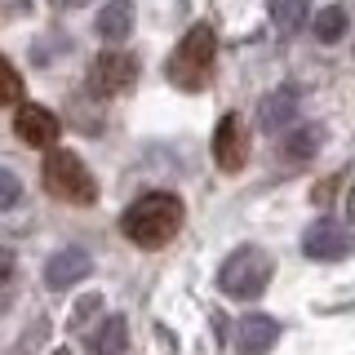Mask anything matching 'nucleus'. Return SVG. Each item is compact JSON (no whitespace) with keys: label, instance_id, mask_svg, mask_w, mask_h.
Here are the masks:
<instances>
[{"label":"nucleus","instance_id":"8","mask_svg":"<svg viewBox=\"0 0 355 355\" xmlns=\"http://www.w3.org/2000/svg\"><path fill=\"white\" fill-rule=\"evenodd\" d=\"M94 271V262H89V253L80 249V244H67V249H58L49 262H44V284L49 288H71V284H80L85 275Z\"/></svg>","mask_w":355,"mask_h":355},{"label":"nucleus","instance_id":"7","mask_svg":"<svg viewBox=\"0 0 355 355\" xmlns=\"http://www.w3.org/2000/svg\"><path fill=\"white\" fill-rule=\"evenodd\" d=\"M214 160L222 173H240L244 160H249V129H244V120L236 111H227L214 129Z\"/></svg>","mask_w":355,"mask_h":355},{"label":"nucleus","instance_id":"12","mask_svg":"<svg viewBox=\"0 0 355 355\" xmlns=\"http://www.w3.org/2000/svg\"><path fill=\"white\" fill-rule=\"evenodd\" d=\"M320 147H324V129L320 125H293V129H284L280 155L288 164H302V160H311V155H320Z\"/></svg>","mask_w":355,"mask_h":355},{"label":"nucleus","instance_id":"20","mask_svg":"<svg viewBox=\"0 0 355 355\" xmlns=\"http://www.w3.org/2000/svg\"><path fill=\"white\" fill-rule=\"evenodd\" d=\"M58 9H80V5H89V0H53Z\"/></svg>","mask_w":355,"mask_h":355},{"label":"nucleus","instance_id":"11","mask_svg":"<svg viewBox=\"0 0 355 355\" xmlns=\"http://www.w3.org/2000/svg\"><path fill=\"white\" fill-rule=\"evenodd\" d=\"M297 103H302V94H297V89H271V94L262 98V107H258V125H262L266 133L293 129Z\"/></svg>","mask_w":355,"mask_h":355},{"label":"nucleus","instance_id":"10","mask_svg":"<svg viewBox=\"0 0 355 355\" xmlns=\"http://www.w3.org/2000/svg\"><path fill=\"white\" fill-rule=\"evenodd\" d=\"M280 342V320L275 315H262V311H249L240 320V333H236V347L240 355H266Z\"/></svg>","mask_w":355,"mask_h":355},{"label":"nucleus","instance_id":"2","mask_svg":"<svg viewBox=\"0 0 355 355\" xmlns=\"http://www.w3.org/2000/svg\"><path fill=\"white\" fill-rule=\"evenodd\" d=\"M214 62H218V31L214 22H196L182 40H178L173 58H169V80L187 94H200L214 80Z\"/></svg>","mask_w":355,"mask_h":355},{"label":"nucleus","instance_id":"16","mask_svg":"<svg viewBox=\"0 0 355 355\" xmlns=\"http://www.w3.org/2000/svg\"><path fill=\"white\" fill-rule=\"evenodd\" d=\"M311 27H315V40L320 44H338L342 36H347V9H342V5L320 9V18L311 22Z\"/></svg>","mask_w":355,"mask_h":355},{"label":"nucleus","instance_id":"17","mask_svg":"<svg viewBox=\"0 0 355 355\" xmlns=\"http://www.w3.org/2000/svg\"><path fill=\"white\" fill-rule=\"evenodd\" d=\"M9 205H18V178L14 169H0V209H9Z\"/></svg>","mask_w":355,"mask_h":355},{"label":"nucleus","instance_id":"18","mask_svg":"<svg viewBox=\"0 0 355 355\" xmlns=\"http://www.w3.org/2000/svg\"><path fill=\"white\" fill-rule=\"evenodd\" d=\"M18 94H22V80H18L14 62H5V94H0V103H18Z\"/></svg>","mask_w":355,"mask_h":355},{"label":"nucleus","instance_id":"1","mask_svg":"<svg viewBox=\"0 0 355 355\" xmlns=\"http://www.w3.org/2000/svg\"><path fill=\"white\" fill-rule=\"evenodd\" d=\"M182 200L173 191H147L142 200H133L125 209V218H120V231H125L129 244H138V249H164L178 231H182Z\"/></svg>","mask_w":355,"mask_h":355},{"label":"nucleus","instance_id":"5","mask_svg":"<svg viewBox=\"0 0 355 355\" xmlns=\"http://www.w3.org/2000/svg\"><path fill=\"white\" fill-rule=\"evenodd\" d=\"M133 80H138V58L125 49H107V53H98L94 67H89V89L94 94H125V89H133Z\"/></svg>","mask_w":355,"mask_h":355},{"label":"nucleus","instance_id":"3","mask_svg":"<svg viewBox=\"0 0 355 355\" xmlns=\"http://www.w3.org/2000/svg\"><path fill=\"white\" fill-rule=\"evenodd\" d=\"M44 191H49L53 200H62V205H94L98 200V182H94V173H89V164L80 160V155H71V151H49L44 155Z\"/></svg>","mask_w":355,"mask_h":355},{"label":"nucleus","instance_id":"14","mask_svg":"<svg viewBox=\"0 0 355 355\" xmlns=\"http://www.w3.org/2000/svg\"><path fill=\"white\" fill-rule=\"evenodd\" d=\"M125 347H129L125 315H107L103 324L89 333V351H94V355H125Z\"/></svg>","mask_w":355,"mask_h":355},{"label":"nucleus","instance_id":"4","mask_svg":"<svg viewBox=\"0 0 355 355\" xmlns=\"http://www.w3.org/2000/svg\"><path fill=\"white\" fill-rule=\"evenodd\" d=\"M266 284H271V258H266L258 244H240V249L222 262V271H218V288L227 297H236V302L262 297Z\"/></svg>","mask_w":355,"mask_h":355},{"label":"nucleus","instance_id":"15","mask_svg":"<svg viewBox=\"0 0 355 355\" xmlns=\"http://www.w3.org/2000/svg\"><path fill=\"white\" fill-rule=\"evenodd\" d=\"M271 22L280 36H297L306 27V0H271Z\"/></svg>","mask_w":355,"mask_h":355},{"label":"nucleus","instance_id":"19","mask_svg":"<svg viewBox=\"0 0 355 355\" xmlns=\"http://www.w3.org/2000/svg\"><path fill=\"white\" fill-rule=\"evenodd\" d=\"M0 280H5V297L14 288V249H0Z\"/></svg>","mask_w":355,"mask_h":355},{"label":"nucleus","instance_id":"9","mask_svg":"<svg viewBox=\"0 0 355 355\" xmlns=\"http://www.w3.org/2000/svg\"><path fill=\"white\" fill-rule=\"evenodd\" d=\"M14 129H18V138L27 142V147H53L58 142V116H53L49 107H18V116H14Z\"/></svg>","mask_w":355,"mask_h":355},{"label":"nucleus","instance_id":"13","mask_svg":"<svg viewBox=\"0 0 355 355\" xmlns=\"http://www.w3.org/2000/svg\"><path fill=\"white\" fill-rule=\"evenodd\" d=\"M98 36L107 44H120L133 36V0H107V9L98 14Z\"/></svg>","mask_w":355,"mask_h":355},{"label":"nucleus","instance_id":"6","mask_svg":"<svg viewBox=\"0 0 355 355\" xmlns=\"http://www.w3.org/2000/svg\"><path fill=\"white\" fill-rule=\"evenodd\" d=\"M351 249H355L351 227H342V222H333V218L311 222L306 236H302V253H306V258H315V262H342Z\"/></svg>","mask_w":355,"mask_h":355}]
</instances>
